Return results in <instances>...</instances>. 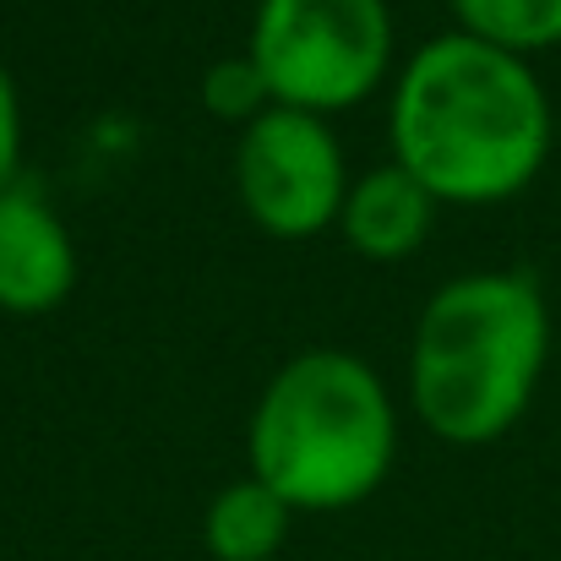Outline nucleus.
Masks as SVG:
<instances>
[{"instance_id":"f257e3e1","label":"nucleus","mask_w":561,"mask_h":561,"mask_svg":"<svg viewBox=\"0 0 561 561\" xmlns=\"http://www.w3.org/2000/svg\"><path fill=\"white\" fill-rule=\"evenodd\" d=\"M387 142L442 207H496L546 170L551 99L529 60L453 27L398 66Z\"/></svg>"},{"instance_id":"f03ea898","label":"nucleus","mask_w":561,"mask_h":561,"mask_svg":"<svg viewBox=\"0 0 561 561\" xmlns=\"http://www.w3.org/2000/svg\"><path fill=\"white\" fill-rule=\"evenodd\" d=\"M551 355V311L529 273L447 278L409 344V403L447 447H485L507 436Z\"/></svg>"},{"instance_id":"7ed1b4c3","label":"nucleus","mask_w":561,"mask_h":561,"mask_svg":"<svg viewBox=\"0 0 561 561\" xmlns=\"http://www.w3.org/2000/svg\"><path fill=\"white\" fill-rule=\"evenodd\" d=\"M251 480L295 513H344L381 491L398 458L387 381L350 350H306L262 387L245 425Z\"/></svg>"},{"instance_id":"20e7f679","label":"nucleus","mask_w":561,"mask_h":561,"mask_svg":"<svg viewBox=\"0 0 561 561\" xmlns=\"http://www.w3.org/2000/svg\"><path fill=\"white\" fill-rule=\"evenodd\" d=\"M398 27L387 0H256L245 55L273 104L339 115L392 77Z\"/></svg>"},{"instance_id":"39448f33","label":"nucleus","mask_w":561,"mask_h":561,"mask_svg":"<svg viewBox=\"0 0 561 561\" xmlns=\"http://www.w3.org/2000/svg\"><path fill=\"white\" fill-rule=\"evenodd\" d=\"M234 186L245 218L273 240H311L339 229L350 164L322 115L273 104L262 121L240 131L234 148Z\"/></svg>"},{"instance_id":"423d86ee","label":"nucleus","mask_w":561,"mask_h":561,"mask_svg":"<svg viewBox=\"0 0 561 561\" xmlns=\"http://www.w3.org/2000/svg\"><path fill=\"white\" fill-rule=\"evenodd\" d=\"M77 284V245L60 213L33 186L0 191V311L44 317Z\"/></svg>"},{"instance_id":"0eeeda50","label":"nucleus","mask_w":561,"mask_h":561,"mask_svg":"<svg viewBox=\"0 0 561 561\" xmlns=\"http://www.w3.org/2000/svg\"><path fill=\"white\" fill-rule=\"evenodd\" d=\"M436 207L442 202L431 191L387 159V164L366 170L360 181H350L339 229H344L350 251H360L366 262H403L425 245Z\"/></svg>"},{"instance_id":"6e6552de","label":"nucleus","mask_w":561,"mask_h":561,"mask_svg":"<svg viewBox=\"0 0 561 561\" xmlns=\"http://www.w3.org/2000/svg\"><path fill=\"white\" fill-rule=\"evenodd\" d=\"M295 507L262 480H229L202 513V546L213 561H273L289 540Z\"/></svg>"},{"instance_id":"1a4fd4ad","label":"nucleus","mask_w":561,"mask_h":561,"mask_svg":"<svg viewBox=\"0 0 561 561\" xmlns=\"http://www.w3.org/2000/svg\"><path fill=\"white\" fill-rule=\"evenodd\" d=\"M453 27L518 60L561 44V0H447Z\"/></svg>"},{"instance_id":"9d476101","label":"nucleus","mask_w":561,"mask_h":561,"mask_svg":"<svg viewBox=\"0 0 561 561\" xmlns=\"http://www.w3.org/2000/svg\"><path fill=\"white\" fill-rule=\"evenodd\" d=\"M202 110L213 121H229V126H251L273 110V93L262 82V71L251 66V55H229V60H213L207 77H202Z\"/></svg>"},{"instance_id":"9b49d317","label":"nucleus","mask_w":561,"mask_h":561,"mask_svg":"<svg viewBox=\"0 0 561 561\" xmlns=\"http://www.w3.org/2000/svg\"><path fill=\"white\" fill-rule=\"evenodd\" d=\"M16 170H22V99L11 71L0 66V191L16 186Z\"/></svg>"}]
</instances>
